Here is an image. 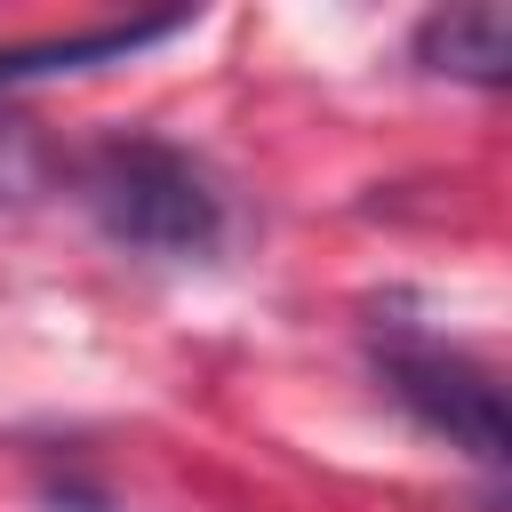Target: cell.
<instances>
[{
  "label": "cell",
  "instance_id": "6da1fadb",
  "mask_svg": "<svg viewBox=\"0 0 512 512\" xmlns=\"http://www.w3.org/2000/svg\"><path fill=\"white\" fill-rule=\"evenodd\" d=\"M80 200L136 256H208L224 240V192H216V176L184 144H160V136H112V144H96L88 168H80Z\"/></svg>",
  "mask_w": 512,
  "mask_h": 512
},
{
  "label": "cell",
  "instance_id": "7a4b0ae2",
  "mask_svg": "<svg viewBox=\"0 0 512 512\" xmlns=\"http://www.w3.org/2000/svg\"><path fill=\"white\" fill-rule=\"evenodd\" d=\"M376 368H384V384H392V400L424 424V432H440L448 448H464L472 464H504V448H512V432H504V392H496V376L472 360V352H456V344H440V336H416V328H392L384 344H376Z\"/></svg>",
  "mask_w": 512,
  "mask_h": 512
},
{
  "label": "cell",
  "instance_id": "3957f363",
  "mask_svg": "<svg viewBox=\"0 0 512 512\" xmlns=\"http://www.w3.org/2000/svg\"><path fill=\"white\" fill-rule=\"evenodd\" d=\"M176 16L160 24H120V32H88V40H40V48H8L0 56V200H24L40 184V136L24 120V88L32 80H56V72H80V64H104V56H136L144 40H168Z\"/></svg>",
  "mask_w": 512,
  "mask_h": 512
},
{
  "label": "cell",
  "instance_id": "277c9868",
  "mask_svg": "<svg viewBox=\"0 0 512 512\" xmlns=\"http://www.w3.org/2000/svg\"><path fill=\"white\" fill-rule=\"evenodd\" d=\"M416 64L424 72H456V80H480L496 88L504 64H512V24L496 0H464V8H432L416 24Z\"/></svg>",
  "mask_w": 512,
  "mask_h": 512
}]
</instances>
